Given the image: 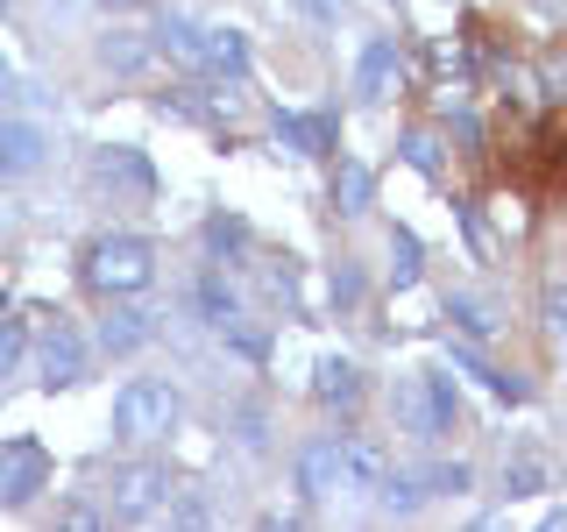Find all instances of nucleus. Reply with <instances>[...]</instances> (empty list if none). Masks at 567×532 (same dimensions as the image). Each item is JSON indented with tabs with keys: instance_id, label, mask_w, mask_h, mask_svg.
<instances>
[{
	"instance_id": "1",
	"label": "nucleus",
	"mask_w": 567,
	"mask_h": 532,
	"mask_svg": "<svg viewBox=\"0 0 567 532\" xmlns=\"http://www.w3.org/2000/svg\"><path fill=\"white\" fill-rule=\"evenodd\" d=\"M150 277H156V248L142 235H100L93 248H85V284H93L100 298H128Z\"/></svg>"
},
{
	"instance_id": "2",
	"label": "nucleus",
	"mask_w": 567,
	"mask_h": 532,
	"mask_svg": "<svg viewBox=\"0 0 567 532\" xmlns=\"http://www.w3.org/2000/svg\"><path fill=\"white\" fill-rule=\"evenodd\" d=\"M398 419H404V433H419V440H440V433H454V419H461V390L454 377H440V369H412V377H398Z\"/></svg>"
},
{
	"instance_id": "3",
	"label": "nucleus",
	"mask_w": 567,
	"mask_h": 532,
	"mask_svg": "<svg viewBox=\"0 0 567 532\" xmlns=\"http://www.w3.org/2000/svg\"><path fill=\"white\" fill-rule=\"evenodd\" d=\"M177 412H185V405H177L171 383L135 377V383H121V398H114V433L135 440V448H150V440H164L177 426Z\"/></svg>"
},
{
	"instance_id": "4",
	"label": "nucleus",
	"mask_w": 567,
	"mask_h": 532,
	"mask_svg": "<svg viewBox=\"0 0 567 532\" xmlns=\"http://www.w3.org/2000/svg\"><path fill=\"white\" fill-rule=\"evenodd\" d=\"M171 497V469L164 461H128V469H114V483H106V511L114 519H156Z\"/></svg>"
},
{
	"instance_id": "5",
	"label": "nucleus",
	"mask_w": 567,
	"mask_h": 532,
	"mask_svg": "<svg viewBox=\"0 0 567 532\" xmlns=\"http://www.w3.org/2000/svg\"><path fill=\"white\" fill-rule=\"evenodd\" d=\"M348 490V440L341 433H319L298 448V497L306 504H327V497Z\"/></svg>"
},
{
	"instance_id": "6",
	"label": "nucleus",
	"mask_w": 567,
	"mask_h": 532,
	"mask_svg": "<svg viewBox=\"0 0 567 532\" xmlns=\"http://www.w3.org/2000/svg\"><path fill=\"white\" fill-rule=\"evenodd\" d=\"M85 362H93L85 334L71 327V319H50V327H43V341H35V369H43V390L85 383Z\"/></svg>"
},
{
	"instance_id": "7",
	"label": "nucleus",
	"mask_w": 567,
	"mask_h": 532,
	"mask_svg": "<svg viewBox=\"0 0 567 532\" xmlns=\"http://www.w3.org/2000/svg\"><path fill=\"white\" fill-rule=\"evenodd\" d=\"M43 483H50L43 440H0V504H29Z\"/></svg>"
},
{
	"instance_id": "8",
	"label": "nucleus",
	"mask_w": 567,
	"mask_h": 532,
	"mask_svg": "<svg viewBox=\"0 0 567 532\" xmlns=\"http://www.w3.org/2000/svg\"><path fill=\"white\" fill-rule=\"evenodd\" d=\"M404 85V50L390 43V35H369L362 58H354V93L362 100H390Z\"/></svg>"
},
{
	"instance_id": "9",
	"label": "nucleus",
	"mask_w": 567,
	"mask_h": 532,
	"mask_svg": "<svg viewBox=\"0 0 567 532\" xmlns=\"http://www.w3.org/2000/svg\"><path fill=\"white\" fill-rule=\"evenodd\" d=\"M164 50H156V29H106L100 35V64L121 71V79H135V71H150Z\"/></svg>"
},
{
	"instance_id": "10",
	"label": "nucleus",
	"mask_w": 567,
	"mask_h": 532,
	"mask_svg": "<svg viewBox=\"0 0 567 532\" xmlns=\"http://www.w3.org/2000/svg\"><path fill=\"white\" fill-rule=\"evenodd\" d=\"M156 341V313H142V306H106V319H100V348L106 355H135V348H150Z\"/></svg>"
},
{
	"instance_id": "11",
	"label": "nucleus",
	"mask_w": 567,
	"mask_h": 532,
	"mask_svg": "<svg viewBox=\"0 0 567 532\" xmlns=\"http://www.w3.org/2000/svg\"><path fill=\"white\" fill-rule=\"evenodd\" d=\"M312 398L327 405V412H348V405H362V369H354L348 355H319V362H312Z\"/></svg>"
},
{
	"instance_id": "12",
	"label": "nucleus",
	"mask_w": 567,
	"mask_h": 532,
	"mask_svg": "<svg viewBox=\"0 0 567 532\" xmlns=\"http://www.w3.org/2000/svg\"><path fill=\"white\" fill-rule=\"evenodd\" d=\"M93 177H100V185H121V192H135V200H150V192H156V171H150V156H142V150H128V142H121V150H100V156H93Z\"/></svg>"
},
{
	"instance_id": "13",
	"label": "nucleus",
	"mask_w": 567,
	"mask_h": 532,
	"mask_svg": "<svg viewBox=\"0 0 567 532\" xmlns=\"http://www.w3.org/2000/svg\"><path fill=\"white\" fill-rule=\"evenodd\" d=\"M277 142L298 156H341L333 150V114H277Z\"/></svg>"
},
{
	"instance_id": "14",
	"label": "nucleus",
	"mask_w": 567,
	"mask_h": 532,
	"mask_svg": "<svg viewBox=\"0 0 567 532\" xmlns=\"http://www.w3.org/2000/svg\"><path fill=\"white\" fill-rule=\"evenodd\" d=\"M43 129H35V121H8V129H0V177H29L35 164H43Z\"/></svg>"
},
{
	"instance_id": "15",
	"label": "nucleus",
	"mask_w": 567,
	"mask_h": 532,
	"mask_svg": "<svg viewBox=\"0 0 567 532\" xmlns=\"http://www.w3.org/2000/svg\"><path fill=\"white\" fill-rule=\"evenodd\" d=\"M333 206H341L348 221H354V213H369V206H377V177H369V164H362V156H341V164H333Z\"/></svg>"
},
{
	"instance_id": "16",
	"label": "nucleus",
	"mask_w": 567,
	"mask_h": 532,
	"mask_svg": "<svg viewBox=\"0 0 567 532\" xmlns=\"http://www.w3.org/2000/svg\"><path fill=\"white\" fill-rule=\"evenodd\" d=\"M156 50H164L171 64L199 71V64H206V29H199V22H185V14H171V22H156Z\"/></svg>"
},
{
	"instance_id": "17",
	"label": "nucleus",
	"mask_w": 567,
	"mask_h": 532,
	"mask_svg": "<svg viewBox=\"0 0 567 532\" xmlns=\"http://www.w3.org/2000/svg\"><path fill=\"white\" fill-rule=\"evenodd\" d=\"M199 71H213V79H241L248 71V35L241 29H206V64Z\"/></svg>"
},
{
	"instance_id": "18",
	"label": "nucleus",
	"mask_w": 567,
	"mask_h": 532,
	"mask_svg": "<svg viewBox=\"0 0 567 532\" xmlns=\"http://www.w3.org/2000/svg\"><path fill=\"white\" fill-rule=\"evenodd\" d=\"M383 475H390L383 440H348V490H383Z\"/></svg>"
},
{
	"instance_id": "19",
	"label": "nucleus",
	"mask_w": 567,
	"mask_h": 532,
	"mask_svg": "<svg viewBox=\"0 0 567 532\" xmlns=\"http://www.w3.org/2000/svg\"><path fill=\"white\" fill-rule=\"evenodd\" d=\"M454 362L468 369V377H483V383L496 390V398H511V405H525V398H532V383H525V377H511V369H489L475 348H454Z\"/></svg>"
},
{
	"instance_id": "20",
	"label": "nucleus",
	"mask_w": 567,
	"mask_h": 532,
	"mask_svg": "<svg viewBox=\"0 0 567 532\" xmlns=\"http://www.w3.org/2000/svg\"><path fill=\"white\" fill-rule=\"evenodd\" d=\"M532 164H539L546 185H554V177H567V129H560V121H546V129L532 135Z\"/></svg>"
},
{
	"instance_id": "21",
	"label": "nucleus",
	"mask_w": 567,
	"mask_h": 532,
	"mask_svg": "<svg viewBox=\"0 0 567 532\" xmlns=\"http://www.w3.org/2000/svg\"><path fill=\"white\" fill-rule=\"evenodd\" d=\"M447 313H454V327L468 334V341H489V334L504 327V319H496V313L483 306V298H468V291H454V298H447Z\"/></svg>"
},
{
	"instance_id": "22",
	"label": "nucleus",
	"mask_w": 567,
	"mask_h": 532,
	"mask_svg": "<svg viewBox=\"0 0 567 532\" xmlns=\"http://www.w3.org/2000/svg\"><path fill=\"white\" fill-rule=\"evenodd\" d=\"M546 483H554V475H546V461H539V454L504 461V490H511V497H539Z\"/></svg>"
},
{
	"instance_id": "23",
	"label": "nucleus",
	"mask_w": 567,
	"mask_h": 532,
	"mask_svg": "<svg viewBox=\"0 0 567 532\" xmlns=\"http://www.w3.org/2000/svg\"><path fill=\"white\" fill-rule=\"evenodd\" d=\"M22 355H29V319H0V383L22 369Z\"/></svg>"
},
{
	"instance_id": "24",
	"label": "nucleus",
	"mask_w": 567,
	"mask_h": 532,
	"mask_svg": "<svg viewBox=\"0 0 567 532\" xmlns=\"http://www.w3.org/2000/svg\"><path fill=\"white\" fill-rule=\"evenodd\" d=\"M206 248H213V256H235V248H248V227L235 221V213H213V221H206Z\"/></svg>"
},
{
	"instance_id": "25",
	"label": "nucleus",
	"mask_w": 567,
	"mask_h": 532,
	"mask_svg": "<svg viewBox=\"0 0 567 532\" xmlns=\"http://www.w3.org/2000/svg\"><path fill=\"white\" fill-rule=\"evenodd\" d=\"M199 306H206V319H213V327H235V291H227V284L220 277H199Z\"/></svg>"
},
{
	"instance_id": "26",
	"label": "nucleus",
	"mask_w": 567,
	"mask_h": 532,
	"mask_svg": "<svg viewBox=\"0 0 567 532\" xmlns=\"http://www.w3.org/2000/svg\"><path fill=\"white\" fill-rule=\"evenodd\" d=\"M425 475V497H461L468 490V461H433V469H419Z\"/></svg>"
},
{
	"instance_id": "27",
	"label": "nucleus",
	"mask_w": 567,
	"mask_h": 532,
	"mask_svg": "<svg viewBox=\"0 0 567 532\" xmlns=\"http://www.w3.org/2000/svg\"><path fill=\"white\" fill-rule=\"evenodd\" d=\"M404 164H412L419 177H440V135L412 129V135H404Z\"/></svg>"
},
{
	"instance_id": "28",
	"label": "nucleus",
	"mask_w": 567,
	"mask_h": 532,
	"mask_svg": "<svg viewBox=\"0 0 567 532\" xmlns=\"http://www.w3.org/2000/svg\"><path fill=\"white\" fill-rule=\"evenodd\" d=\"M390 256H398V263H390V270H398V284L419 277V235H412V227H398V235H390Z\"/></svg>"
},
{
	"instance_id": "29",
	"label": "nucleus",
	"mask_w": 567,
	"mask_h": 532,
	"mask_svg": "<svg viewBox=\"0 0 567 532\" xmlns=\"http://www.w3.org/2000/svg\"><path fill=\"white\" fill-rule=\"evenodd\" d=\"M284 14H298V22H312V29H327L333 14H341V0H277Z\"/></svg>"
},
{
	"instance_id": "30",
	"label": "nucleus",
	"mask_w": 567,
	"mask_h": 532,
	"mask_svg": "<svg viewBox=\"0 0 567 532\" xmlns=\"http://www.w3.org/2000/svg\"><path fill=\"white\" fill-rule=\"evenodd\" d=\"M333 298H341V306H354V298H362V270H354V263H341V270H333Z\"/></svg>"
},
{
	"instance_id": "31",
	"label": "nucleus",
	"mask_w": 567,
	"mask_h": 532,
	"mask_svg": "<svg viewBox=\"0 0 567 532\" xmlns=\"http://www.w3.org/2000/svg\"><path fill=\"white\" fill-rule=\"evenodd\" d=\"M546 327L567 334V291H560V284H546Z\"/></svg>"
},
{
	"instance_id": "32",
	"label": "nucleus",
	"mask_w": 567,
	"mask_h": 532,
	"mask_svg": "<svg viewBox=\"0 0 567 532\" xmlns=\"http://www.w3.org/2000/svg\"><path fill=\"white\" fill-rule=\"evenodd\" d=\"M235 426H241V448H262V440H270V433H262V412H256V405H248Z\"/></svg>"
},
{
	"instance_id": "33",
	"label": "nucleus",
	"mask_w": 567,
	"mask_h": 532,
	"mask_svg": "<svg viewBox=\"0 0 567 532\" xmlns=\"http://www.w3.org/2000/svg\"><path fill=\"white\" fill-rule=\"evenodd\" d=\"M58 519H64V525H100V511H93V504H64Z\"/></svg>"
},
{
	"instance_id": "34",
	"label": "nucleus",
	"mask_w": 567,
	"mask_h": 532,
	"mask_svg": "<svg viewBox=\"0 0 567 532\" xmlns=\"http://www.w3.org/2000/svg\"><path fill=\"white\" fill-rule=\"evenodd\" d=\"M106 14H135V8H156V0H100Z\"/></svg>"
},
{
	"instance_id": "35",
	"label": "nucleus",
	"mask_w": 567,
	"mask_h": 532,
	"mask_svg": "<svg viewBox=\"0 0 567 532\" xmlns=\"http://www.w3.org/2000/svg\"><path fill=\"white\" fill-rule=\"evenodd\" d=\"M8 85H14V64H8V58H0V93H8Z\"/></svg>"
},
{
	"instance_id": "36",
	"label": "nucleus",
	"mask_w": 567,
	"mask_h": 532,
	"mask_svg": "<svg viewBox=\"0 0 567 532\" xmlns=\"http://www.w3.org/2000/svg\"><path fill=\"white\" fill-rule=\"evenodd\" d=\"M50 8H71V0H50Z\"/></svg>"
},
{
	"instance_id": "37",
	"label": "nucleus",
	"mask_w": 567,
	"mask_h": 532,
	"mask_svg": "<svg viewBox=\"0 0 567 532\" xmlns=\"http://www.w3.org/2000/svg\"><path fill=\"white\" fill-rule=\"evenodd\" d=\"M0 14H8V0H0Z\"/></svg>"
}]
</instances>
